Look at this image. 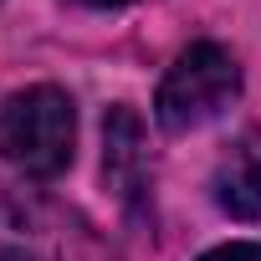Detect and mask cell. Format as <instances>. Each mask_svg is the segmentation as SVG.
<instances>
[{
  "label": "cell",
  "mask_w": 261,
  "mask_h": 261,
  "mask_svg": "<svg viewBox=\"0 0 261 261\" xmlns=\"http://www.w3.org/2000/svg\"><path fill=\"white\" fill-rule=\"evenodd\" d=\"M102 179H108V190L118 195V205L128 215L149 210L154 164H149V149H144V123L128 102H118L108 113V128H102Z\"/></svg>",
  "instance_id": "cell-4"
},
{
  "label": "cell",
  "mask_w": 261,
  "mask_h": 261,
  "mask_svg": "<svg viewBox=\"0 0 261 261\" xmlns=\"http://www.w3.org/2000/svg\"><path fill=\"white\" fill-rule=\"evenodd\" d=\"M0 261H118V251L82 210L0 179Z\"/></svg>",
  "instance_id": "cell-1"
},
{
  "label": "cell",
  "mask_w": 261,
  "mask_h": 261,
  "mask_svg": "<svg viewBox=\"0 0 261 261\" xmlns=\"http://www.w3.org/2000/svg\"><path fill=\"white\" fill-rule=\"evenodd\" d=\"M241 92V62L220 41H195L174 57V67L159 82L154 118L164 134H190V128L220 118Z\"/></svg>",
  "instance_id": "cell-3"
},
{
  "label": "cell",
  "mask_w": 261,
  "mask_h": 261,
  "mask_svg": "<svg viewBox=\"0 0 261 261\" xmlns=\"http://www.w3.org/2000/svg\"><path fill=\"white\" fill-rule=\"evenodd\" d=\"M72 144L77 113L62 87L36 82L0 97V159L16 164L26 179H57L72 164Z\"/></svg>",
  "instance_id": "cell-2"
},
{
  "label": "cell",
  "mask_w": 261,
  "mask_h": 261,
  "mask_svg": "<svg viewBox=\"0 0 261 261\" xmlns=\"http://www.w3.org/2000/svg\"><path fill=\"white\" fill-rule=\"evenodd\" d=\"M215 205L236 220H256L261 215V134H241L230 144V154L215 164Z\"/></svg>",
  "instance_id": "cell-5"
},
{
  "label": "cell",
  "mask_w": 261,
  "mask_h": 261,
  "mask_svg": "<svg viewBox=\"0 0 261 261\" xmlns=\"http://www.w3.org/2000/svg\"><path fill=\"white\" fill-rule=\"evenodd\" d=\"M200 261H261V246H256V241H230V246L205 251Z\"/></svg>",
  "instance_id": "cell-6"
},
{
  "label": "cell",
  "mask_w": 261,
  "mask_h": 261,
  "mask_svg": "<svg viewBox=\"0 0 261 261\" xmlns=\"http://www.w3.org/2000/svg\"><path fill=\"white\" fill-rule=\"evenodd\" d=\"M72 6H87V11H118V6H128V0H72Z\"/></svg>",
  "instance_id": "cell-7"
}]
</instances>
